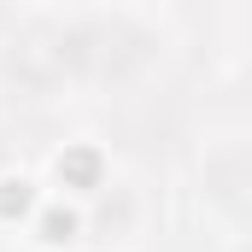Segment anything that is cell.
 Listing matches in <instances>:
<instances>
[{"label": "cell", "mask_w": 252, "mask_h": 252, "mask_svg": "<svg viewBox=\"0 0 252 252\" xmlns=\"http://www.w3.org/2000/svg\"><path fill=\"white\" fill-rule=\"evenodd\" d=\"M6 70L30 88V94H47V88H59L76 76V47H70V24L64 30H30L18 47H12V59Z\"/></svg>", "instance_id": "obj_2"}, {"label": "cell", "mask_w": 252, "mask_h": 252, "mask_svg": "<svg viewBox=\"0 0 252 252\" xmlns=\"http://www.w3.org/2000/svg\"><path fill=\"white\" fill-rule=\"evenodd\" d=\"M70 47H76V76H129L153 53V41L129 24H70Z\"/></svg>", "instance_id": "obj_1"}]
</instances>
